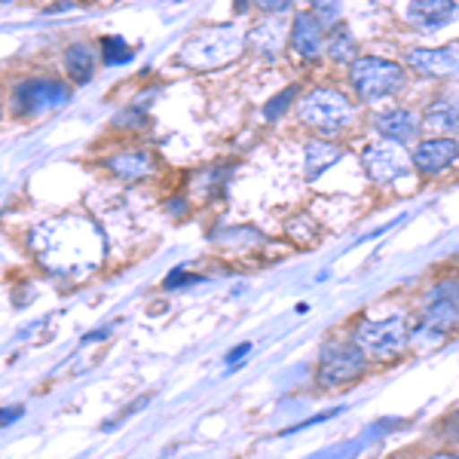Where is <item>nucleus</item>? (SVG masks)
Wrapping results in <instances>:
<instances>
[{
    "label": "nucleus",
    "mask_w": 459,
    "mask_h": 459,
    "mask_svg": "<svg viewBox=\"0 0 459 459\" xmlns=\"http://www.w3.org/2000/svg\"><path fill=\"white\" fill-rule=\"evenodd\" d=\"M291 47L300 58H318L325 53V22L316 13H298L291 22Z\"/></svg>",
    "instance_id": "1a4fd4ad"
},
{
    "label": "nucleus",
    "mask_w": 459,
    "mask_h": 459,
    "mask_svg": "<svg viewBox=\"0 0 459 459\" xmlns=\"http://www.w3.org/2000/svg\"><path fill=\"white\" fill-rule=\"evenodd\" d=\"M65 71H68L71 83L83 86L92 80V71H95V58H92V49L86 43H71L65 49Z\"/></svg>",
    "instance_id": "4468645a"
},
{
    "label": "nucleus",
    "mask_w": 459,
    "mask_h": 459,
    "mask_svg": "<svg viewBox=\"0 0 459 459\" xmlns=\"http://www.w3.org/2000/svg\"><path fill=\"white\" fill-rule=\"evenodd\" d=\"M343 157V151H340L337 144H328V142H309L307 144V178L309 181H316L318 175L325 172V169H331L334 162Z\"/></svg>",
    "instance_id": "f3484780"
},
{
    "label": "nucleus",
    "mask_w": 459,
    "mask_h": 459,
    "mask_svg": "<svg viewBox=\"0 0 459 459\" xmlns=\"http://www.w3.org/2000/svg\"><path fill=\"white\" fill-rule=\"evenodd\" d=\"M294 95H298V86H288L285 92H279L276 99L266 101V105H264V117H266V120H279V117H282L285 110L291 108Z\"/></svg>",
    "instance_id": "412c9836"
},
{
    "label": "nucleus",
    "mask_w": 459,
    "mask_h": 459,
    "mask_svg": "<svg viewBox=\"0 0 459 459\" xmlns=\"http://www.w3.org/2000/svg\"><path fill=\"white\" fill-rule=\"evenodd\" d=\"M68 101V89L58 80H22L13 89V108L19 114H37V110H49L56 105Z\"/></svg>",
    "instance_id": "0eeeda50"
},
{
    "label": "nucleus",
    "mask_w": 459,
    "mask_h": 459,
    "mask_svg": "<svg viewBox=\"0 0 459 459\" xmlns=\"http://www.w3.org/2000/svg\"><path fill=\"white\" fill-rule=\"evenodd\" d=\"M309 4H313L316 16L325 22V28L337 25V22H340V10H343V0H309Z\"/></svg>",
    "instance_id": "4be33fe9"
},
{
    "label": "nucleus",
    "mask_w": 459,
    "mask_h": 459,
    "mask_svg": "<svg viewBox=\"0 0 459 459\" xmlns=\"http://www.w3.org/2000/svg\"><path fill=\"white\" fill-rule=\"evenodd\" d=\"M101 49H105V62L108 65H123V62H129L132 58V47H129V40L120 34H110L101 40Z\"/></svg>",
    "instance_id": "aec40b11"
},
{
    "label": "nucleus",
    "mask_w": 459,
    "mask_h": 459,
    "mask_svg": "<svg viewBox=\"0 0 459 459\" xmlns=\"http://www.w3.org/2000/svg\"><path fill=\"white\" fill-rule=\"evenodd\" d=\"M190 282H199V276H190V273H184V270H172L166 279V288L172 291V288H181V285H190Z\"/></svg>",
    "instance_id": "b1692460"
},
{
    "label": "nucleus",
    "mask_w": 459,
    "mask_h": 459,
    "mask_svg": "<svg viewBox=\"0 0 459 459\" xmlns=\"http://www.w3.org/2000/svg\"><path fill=\"white\" fill-rule=\"evenodd\" d=\"M108 334H110V328H101V331H95V334L83 337V343H95V340H105Z\"/></svg>",
    "instance_id": "cd10ccee"
},
{
    "label": "nucleus",
    "mask_w": 459,
    "mask_h": 459,
    "mask_svg": "<svg viewBox=\"0 0 459 459\" xmlns=\"http://www.w3.org/2000/svg\"><path fill=\"white\" fill-rule=\"evenodd\" d=\"M365 350L359 343H331L325 346L322 355H318V368H316V380L318 386L325 389H337L346 386V383L359 380L365 374Z\"/></svg>",
    "instance_id": "7ed1b4c3"
},
{
    "label": "nucleus",
    "mask_w": 459,
    "mask_h": 459,
    "mask_svg": "<svg viewBox=\"0 0 459 459\" xmlns=\"http://www.w3.org/2000/svg\"><path fill=\"white\" fill-rule=\"evenodd\" d=\"M325 53H328V58H334V62H355V58H359V43H355V37L350 34V28H337V31L331 34Z\"/></svg>",
    "instance_id": "6ab92c4d"
},
{
    "label": "nucleus",
    "mask_w": 459,
    "mask_h": 459,
    "mask_svg": "<svg viewBox=\"0 0 459 459\" xmlns=\"http://www.w3.org/2000/svg\"><path fill=\"white\" fill-rule=\"evenodd\" d=\"M350 83L365 101H377V99H386V95L398 92V89L407 83V74L398 62L368 56V58H355L352 62Z\"/></svg>",
    "instance_id": "f03ea898"
},
{
    "label": "nucleus",
    "mask_w": 459,
    "mask_h": 459,
    "mask_svg": "<svg viewBox=\"0 0 459 459\" xmlns=\"http://www.w3.org/2000/svg\"><path fill=\"white\" fill-rule=\"evenodd\" d=\"M413 157H407L404 147L398 142H377L371 147H365L361 153V162H365V172L371 175V181L377 184H389L398 181L402 175H407V166H411Z\"/></svg>",
    "instance_id": "423d86ee"
},
{
    "label": "nucleus",
    "mask_w": 459,
    "mask_h": 459,
    "mask_svg": "<svg viewBox=\"0 0 459 459\" xmlns=\"http://www.w3.org/2000/svg\"><path fill=\"white\" fill-rule=\"evenodd\" d=\"M248 350H251V343H239V346H236V350H230V355H227V365H233V361L246 359Z\"/></svg>",
    "instance_id": "a878e982"
},
{
    "label": "nucleus",
    "mask_w": 459,
    "mask_h": 459,
    "mask_svg": "<svg viewBox=\"0 0 459 459\" xmlns=\"http://www.w3.org/2000/svg\"><path fill=\"white\" fill-rule=\"evenodd\" d=\"M374 129L380 132L383 138L389 142H398V144H407L417 138L420 132V120L413 110L407 108H392V110H383V114L374 117Z\"/></svg>",
    "instance_id": "f8f14e48"
},
{
    "label": "nucleus",
    "mask_w": 459,
    "mask_h": 459,
    "mask_svg": "<svg viewBox=\"0 0 459 459\" xmlns=\"http://www.w3.org/2000/svg\"><path fill=\"white\" fill-rule=\"evenodd\" d=\"M426 459H459L456 454H432V456H426Z\"/></svg>",
    "instance_id": "c756f323"
},
{
    "label": "nucleus",
    "mask_w": 459,
    "mask_h": 459,
    "mask_svg": "<svg viewBox=\"0 0 459 459\" xmlns=\"http://www.w3.org/2000/svg\"><path fill=\"white\" fill-rule=\"evenodd\" d=\"M151 157H147L144 151H126V153H117V157L108 160V169L114 175L126 178V181H138V178H144L151 172Z\"/></svg>",
    "instance_id": "dca6fc26"
},
{
    "label": "nucleus",
    "mask_w": 459,
    "mask_h": 459,
    "mask_svg": "<svg viewBox=\"0 0 459 459\" xmlns=\"http://www.w3.org/2000/svg\"><path fill=\"white\" fill-rule=\"evenodd\" d=\"M404 62L423 77H456L459 74V47H413L404 53Z\"/></svg>",
    "instance_id": "6e6552de"
},
{
    "label": "nucleus",
    "mask_w": 459,
    "mask_h": 459,
    "mask_svg": "<svg viewBox=\"0 0 459 459\" xmlns=\"http://www.w3.org/2000/svg\"><path fill=\"white\" fill-rule=\"evenodd\" d=\"M459 157V144L454 138H429L413 151V166L420 175H438Z\"/></svg>",
    "instance_id": "9b49d317"
},
{
    "label": "nucleus",
    "mask_w": 459,
    "mask_h": 459,
    "mask_svg": "<svg viewBox=\"0 0 459 459\" xmlns=\"http://www.w3.org/2000/svg\"><path fill=\"white\" fill-rule=\"evenodd\" d=\"M246 49V34L236 25H214V28H203L196 31L190 40H184L181 47V62L187 68L196 71H212L221 68V65L233 62V58L242 56Z\"/></svg>",
    "instance_id": "f257e3e1"
},
{
    "label": "nucleus",
    "mask_w": 459,
    "mask_h": 459,
    "mask_svg": "<svg viewBox=\"0 0 459 459\" xmlns=\"http://www.w3.org/2000/svg\"><path fill=\"white\" fill-rule=\"evenodd\" d=\"M22 417V407H16V411H10V407H4V426H10L13 420Z\"/></svg>",
    "instance_id": "bb28decb"
},
{
    "label": "nucleus",
    "mask_w": 459,
    "mask_h": 459,
    "mask_svg": "<svg viewBox=\"0 0 459 459\" xmlns=\"http://www.w3.org/2000/svg\"><path fill=\"white\" fill-rule=\"evenodd\" d=\"M444 435H447V438H454V441H459V411L450 413V417L444 420Z\"/></svg>",
    "instance_id": "393cba45"
},
{
    "label": "nucleus",
    "mask_w": 459,
    "mask_h": 459,
    "mask_svg": "<svg viewBox=\"0 0 459 459\" xmlns=\"http://www.w3.org/2000/svg\"><path fill=\"white\" fill-rule=\"evenodd\" d=\"M169 205H172V212H175V214H178V212H187V203H181V199H172Z\"/></svg>",
    "instance_id": "c85d7f7f"
},
{
    "label": "nucleus",
    "mask_w": 459,
    "mask_h": 459,
    "mask_svg": "<svg viewBox=\"0 0 459 459\" xmlns=\"http://www.w3.org/2000/svg\"><path fill=\"white\" fill-rule=\"evenodd\" d=\"M355 343L374 355H395L407 343V325L402 316H389L383 322H365L355 331Z\"/></svg>",
    "instance_id": "39448f33"
},
{
    "label": "nucleus",
    "mask_w": 459,
    "mask_h": 459,
    "mask_svg": "<svg viewBox=\"0 0 459 459\" xmlns=\"http://www.w3.org/2000/svg\"><path fill=\"white\" fill-rule=\"evenodd\" d=\"M300 120L307 126H313V129L337 132L352 120V101L346 99L340 89H331V86L313 89V92L300 101Z\"/></svg>",
    "instance_id": "20e7f679"
},
{
    "label": "nucleus",
    "mask_w": 459,
    "mask_h": 459,
    "mask_svg": "<svg viewBox=\"0 0 459 459\" xmlns=\"http://www.w3.org/2000/svg\"><path fill=\"white\" fill-rule=\"evenodd\" d=\"M429 123L435 129H447V132H459V95H447V99L435 101L429 108Z\"/></svg>",
    "instance_id": "a211bd4d"
},
{
    "label": "nucleus",
    "mask_w": 459,
    "mask_h": 459,
    "mask_svg": "<svg viewBox=\"0 0 459 459\" xmlns=\"http://www.w3.org/2000/svg\"><path fill=\"white\" fill-rule=\"evenodd\" d=\"M459 318V300H447V298H426V316L423 325H420V334H447Z\"/></svg>",
    "instance_id": "ddd939ff"
},
{
    "label": "nucleus",
    "mask_w": 459,
    "mask_h": 459,
    "mask_svg": "<svg viewBox=\"0 0 459 459\" xmlns=\"http://www.w3.org/2000/svg\"><path fill=\"white\" fill-rule=\"evenodd\" d=\"M4 4H13V0H4Z\"/></svg>",
    "instance_id": "7c9ffc66"
},
{
    "label": "nucleus",
    "mask_w": 459,
    "mask_h": 459,
    "mask_svg": "<svg viewBox=\"0 0 459 459\" xmlns=\"http://www.w3.org/2000/svg\"><path fill=\"white\" fill-rule=\"evenodd\" d=\"M404 16L423 31H438L456 19V0H411Z\"/></svg>",
    "instance_id": "9d476101"
},
{
    "label": "nucleus",
    "mask_w": 459,
    "mask_h": 459,
    "mask_svg": "<svg viewBox=\"0 0 459 459\" xmlns=\"http://www.w3.org/2000/svg\"><path fill=\"white\" fill-rule=\"evenodd\" d=\"M291 4L294 0H255V6L257 10H264L266 16H279V13H285Z\"/></svg>",
    "instance_id": "5701e85b"
},
{
    "label": "nucleus",
    "mask_w": 459,
    "mask_h": 459,
    "mask_svg": "<svg viewBox=\"0 0 459 459\" xmlns=\"http://www.w3.org/2000/svg\"><path fill=\"white\" fill-rule=\"evenodd\" d=\"M248 40H251V47H255L261 56L273 58V56L279 53V49H282L285 25H282V22H276V19H266V22H261V25H257L255 31L248 34Z\"/></svg>",
    "instance_id": "2eb2a0df"
}]
</instances>
